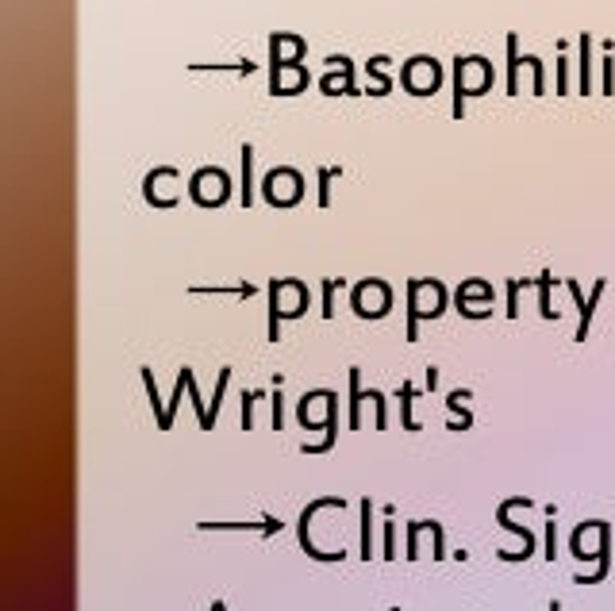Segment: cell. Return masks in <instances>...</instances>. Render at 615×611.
<instances>
[{"label": "cell", "instance_id": "9c48e42d", "mask_svg": "<svg viewBox=\"0 0 615 611\" xmlns=\"http://www.w3.org/2000/svg\"><path fill=\"white\" fill-rule=\"evenodd\" d=\"M304 39L300 35H273L270 39V70L277 66H293V62H304Z\"/></svg>", "mask_w": 615, "mask_h": 611}, {"label": "cell", "instance_id": "9a60e30c", "mask_svg": "<svg viewBox=\"0 0 615 611\" xmlns=\"http://www.w3.org/2000/svg\"><path fill=\"white\" fill-rule=\"evenodd\" d=\"M385 62H389V58H385V54H377V58L369 62V70H373V74H381V66H385ZM389 89H393V85H389V77H381V85H377V97H385Z\"/></svg>", "mask_w": 615, "mask_h": 611}, {"label": "cell", "instance_id": "5b68a950", "mask_svg": "<svg viewBox=\"0 0 615 611\" xmlns=\"http://www.w3.org/2000/svg\"><path fill=\"white\" fill-rule=\"evenodd\" d=\"M350 304H354V312H358L362 319H381L385 312H389V304H393V293H389V285H385V281L366 277L362 285H354Z\"/></svg>", "mask_w": 615, "mask_h": 611}, {"label": "cell", "instance_id": "8992f818", "mask_svg": "<svg viewBox=\"0 0 615 611\" xmlns=\"http://www.w3.org/2000/svg\"><path fill=\"white\" fill-rule=\"evenodd\" d=\"M262 193H266V200L277 204V208H293L296 200L304 196V177L296 170H289V166L270 170L266 173V181H262Z\"/></svg>", "mask_w": 615, "mask_h": 611}, {"label": "cell", "instance_id": "277c9868", "mask_svg": "<svg viewBox=\"0 0 615 611\" xmlns=\"http://www.w3.org/2000/svg\"><path fill=\"white\" fill-rule=\"evenodd\" d=\"M189 193L197 200L200 208H220L227 204V196H231V177L223 170H197L193 173V181H189Z\"/></svg>", "mask_w": 615, "mask_h": 611}, {"label": "cell", "instance_id": "6da1fadb", "mask_svg": "<svg viewBox=\"0 0 615 611\" xmlns=\"http://www.w3.org/2000/svg\"><path fill=\"white\" fill-rule=\"evenodd\" d=\"M492 89V62L481 54H469L454 62V116H466V97H481Z\"/></svg>", "mask_w": 615, "mask_h": 611}, {"label": "cell", "instance_id": "3957f363", "mask_svg": "<svg viewBox=\"0 0 615 611\" xmlns=\"http://www.w3.org/2000/svg\"><path fill=\"white\" fill-rule=\"evenodd\" d=\"M439 81H443V70H439V62L427 58V54L408 58V66L400 70V85H404L412 97H431V93L439 89Z\"/></svg>", "mask_w": 615, "mask_h": 611}, {"label": "cell", "instance_id": "e0dca14e", "mask_svg": "<svg viewBox=\"0 0 615 611\" xmlns=\"http://www.w3.org/2000/svg\"><path fill=\"white\" fill-rule=\"evenodd\" d=\"M327 181H331V170H320V208L331 204V193H327Z\"/></svg>", "mask_w": 615, "mask_h": 611}, {"label": "cell", "instance_id": "2e32d148", "mask_svg": "<svg viewBox=\"0 0 615 611\" xmlns=\"http://www.w3.org/2000/svg\"><path fill=\"white\" fill-rule=\"evenodd\" d=\"M566 89H569V62L558 58V93H566Z\"/></svg>", "mask_w": 615, "mask_h": 611}, {"label": "cell", "instance_id": "ac0fdd59", "mask_svg": "<svg viewBox=\"0 0 615 611\" xmlns=\"http://www.w3.org/2000/svg\"><path fill=\"white\" fill-rule=\"evenodd\" d=\"M612 85H615V70H612V58H604V93L612 97Z\"/></svg>", "mask_w": 615, "mask_h": 611}, {"label": "cell", "instance_id": "5bb4252c", "mask_svg": "<svg viewBox=\"0 0 615 611\" xmlns=\"http://www.w3.org/2000/svg\"><path fill=\"white\" fill-rule=\"evenodd\" d=\"M412 396H416V389H412V385H404V389H400V412H404V427H416V423H412V416H408V412H412Z\"/></svg>", "mask_w": 615, "mask_h": 611}, {"label": "cell", "instance_id": "7c38bea8", "mask_svg": "<svg viewBox=\"0 0 615 611\" xmlns=\"http://www.w3.org/2000/svg\"><path fill=\"white\" fill-rule=\"evenodd\" d=\"M373 504L369 500H362V558H373V550H369V531H373Z\"/></svg>", "mask_w": 615, "mask_h": 611}, {"label": "cell", "instance_id": "8fae6325", "mask_svg": "<svg viewBox=\"0 0 615 611\" xmlns=\"http://www.w3.org/2000/svg\"><path fill=\"white\" fill-rule=\"evenodd\" d=\"M589 50H592V39H589V35H581V93H589V89H592V77H589V70H592Z\"/></svg>", "mask_w": 615, "mask_h": 611}, {"label": "cell", "instance_id": "ba28073f", "mask_svg": "<svg viewBox=\"0 0 615 611\" xmlns=\"http://www.w3.org/2000/svg\"><path fill=\"white\" fill-rule=\"evenodd\" d=\"M308 85V70H304V62H293V66H277L270 70V89L277 97H293Z\"/></svg>", "mask_w": 615, "mask_h": 611}, {"label": "cell", "instance_id": "7a4b0ae2", "mask_svg": "<svg viewBox=\"0 0 615 611\" xmlns=\"http://www.w3.org/2000/svg\"><path fill=\"white\" fill-rule=\"evenodd\" d=\"M304 308H308V285H304V281H296V277L273 281L270 285V339L273 343L281 339V319L304 316Z\"/></svg>", "mask_w": 615, "mask_h": 611}, {"label": "cell", "instance_id": "52a82bcc", "mask_svg": "<svg viewBox=\"0 0 615 611\" xmlns=\"http://www.w3.org/2000/svg\"><path fill=\"white\" fill-rule=\"evenodd\" d=\"M327 66H331V70H327V77L320 81V89L327 97H350V93H354V66H350V58L331 54Z\"/></svg>", "mask_w": 615, "mask_h": 611}, {"label": "cell", "instance_id": "4fadbf2b", "mask_svg": "<svg viewBox=\"0 0 615 611\" xmlns=\"http://www.w3.org/2000/svg\"><path fill=\"white\" fill-rule=\"evenodd\" d=\"M250 166H254V147L243 143V204L254 200V196H250Z\"/></svg>", "mask_w": 615, "mask_h": 611}, {"label": "cell", "instance_id": "30bf717a", "mask_svg": "<svg viewBox=\"0 0 615 611\" xmlns=\"http://www.w3.org/2000/svg\"><path fill=\"white\" fill-rule=\"evenodd\" d=\"M519 66H527V62L519 58L516 35H508V93H519Z\"/></svg>", "mask_w": 615, "mask_h": 611}, {"label": "cell", "instance_id": "d6986e66", "mask_svg": "<svg viewBox=\"0 0 615 611\" xmlns=\"http://www.w3.org/2000/svg\"><path fill=\"white\" fill-rule=\"evenodd\" d=\"M254 400H258V392H246L243 396V427H250V408H254Z\"/></svg>", "mask_w": 615, "mask_h": 611}]
</instances>
